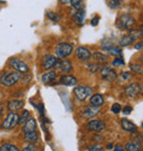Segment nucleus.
I'll use <instances>...</instances> for the list:
<instances>
[{"mask_svg":"<svg viewBox=\"0 0 143 151\" xmlns=\"http://www.w3.org/2000/svg\"><path fill=\"white\" fill-rule=\"evenodd\" d=\"M76 55H77V58L82 61H88L90 58H92V53H90V51L87 49V47H85V46H79V47H77V50H76Z\"/></svg>","mask_w":143,"mask_h":151,"instance_id":"obj_13","label":"nucleus"},{"mask_svg":"<svg viewBox=\"0 0 143 151\" xmlns=\"http://www.w3.org/2000/svg\"><path fill=\"white\" fill-rule=\"evenodd\" d=\"M98 22H99V17L98 16H96L95 18H93V20H92V25H94V27H96L97 24H98Z\"/></svg>","mask_w":143,"mask_h":151,"instance_id":"obj_40","label":"nucleus"},{"mask_svg":"<svg viewBox=\"0 0 143 151\" xmlns=\"http://www.w3.org/2000/svg\"><path fill=\"white\" fill-rule=\"evenodd\" d=\"M59 2L62 4H66V6H71V0H59Z\"/></svg>","mask_w":143,"mask_h":151,"instance_id":"obj_44","label":"nucleus"},{"mask_svg":"<svg viewBox=\"0 0 143 151\" xmlns=\"http://www.w3.org/2000/svg\"><path fill=\"white\" fill-rule=\"evenodd\" d=\"M30 80H32V76L31 75H29L26 78H23V80H22V84H28L30 82Z\"/></svg>","mask_w":143,"mask_h":151,"instance_id":"obj_42","label":"nucleus"},{"mask_svg":"<svg viewBox=\"0 0 143 151\" xmlns=\"http://www.w3.org/2000/svg\"><path fill=\"white\" fill-rule=\"evenodd\" d=\"M142 42H139V43H137L134 45V49L135 50H142Z\"/></svg>","mask_w":143,"mask_h":151,"instance_id":"obj_43","label":"nucleus"},{"mask_svg":"<svg viewBox=\"0 0 143 151\" xmlns=\"http://www.w3.org/2000/svg\"><path fill=\"white\" fill-rule=\"evenodd\" d=\"M121 110H122L121 106H120V104H118V103H114V105L111 106V111L114 114H120Z\"/></svg>","mask_w":143,"mask_h":151,"instance_id":"obj_36","label":"nucleus"},{"mask_svg":"<svg viewBox=\"0 0 143 151\" xmlns=\"http://www.w3.org/2000/svg\"><path fill=\"white\" fill-rule=\"evenodd\" d=\"M29 118H30V111L29 110H26V109H24V110L21 113V115L19 116V122H18V125L23 126V125H24V122H26Z\"/></svg>","mask_w":143,"mask_h":151,"instance_id":"obj_25","label":"nucleus"},{"mask_svg":"<svg viewBox=\"0 0 143 151\" xmlns=\"http://www.w3.org/2000/svg\"><path fill=\"white\" fill-rule=\"evenodd\" d=\"M104 103H105V99H104V96L101 94H95L90 97V105L92 106L100 107L104 105Z\"/></svg>","mask_w":143,"mask_h":151,"instance_id":"obj_19","label":"nucleus"},{"mask_svg":"<svg viewBox=\"0 0 143 151\" xmlns=\"http://www.w3.org/2000/svg\"><path fill=\"white\" fill-rule=\"evenodd\" d=\"M107 52H109L111 55H114V56H118V58L121 56V53H122L121 49H120L119 46H116V45H112L111 47H109Z\"/></svg>","mask_w":143,"mask_h":151,"instance_id":"obj_28","label":"nucleus"},{"mask_svg":"<svg viewBox=\"0 0 143 151\" xmlns=\"http://www.w3.org/2000/svg\"><path fill=\"white\" fill-rule=\"evenodd\" d=\"M135 24L134 18L128 14V13H123L117 20V27L121 30H131L132 27Z\"/></svg>","mask_w":143,"mask_h":151,"instance_id":"obj_2","label":"nucleus"},{"mask_svg":"<svg viewBox=\"0 0 143 151\" xmlns=\"http://www.w3.org/2000/svg\"><path fill=\"white\" fill-rule=\"evenodd\" d=\"M36 130V122L34 118L30 117L23 125V132H31V131H35Z\"/></svg>","mask_w":143,"mask_h":151,"instance_id":"obj_18","label":"nucleus"},{"mask_svg":"<svg viewBox=\"0 0 143 151\" xmlns=\"http://www.w3.org/2000/svg\"><path fill=\"white\" fill-rule=\"evenodd\" d=\"M100 76L106 82H114L118 77L116 71L109 66H104L102 68H100Z\"/></svg>","mask_w":143,"mask_h":151,"instance_id":"obj_8","label":"nucleus"},{"mask_svg":"<svg viewBox=\"0 0 143 151\" xmlns=\"http://www.w3.org/2000/svg\"><path fill=\"white\" fill-rule=\"evenodd\" d=\"M134 42H135L134 39L128 34V35H123V37L120 39V42H119V44H120L121 46H129V45H131L132 43H134Z\"/></svg>","mask_w":143,"mask_h":151,"instance_id":"obj_23","label":"nucleus"},{"mask_svg":"<svg viewBox=\"0 0 143 151\" xmlns=\"http://www.w3.org/2000/svg\"><path fill=\"white\" fill-rule=\"evenodd\" d=\"M18 122H19V115L17 113H10L2 122L1 128L2 129H13L16 126H18Z\"/></svg>","mask_w":143,"mask_h":151,"instance_id":"obj_6","label":"nucleus"},{"mask_svg":"<svg viewBox=\"0 0 143 151\" xmlns=\"http://www.w3.org/2000/svg\"><path fill=\"white\" fill-rule=\"evenodd\" d=\"M22 76L18 72H11V73H4L0 77V84L2 86H12L17 84L19 81H21Z\"/></svg>","mask_w":143,"mask_h":151,"instance_id":"obj_1","label":"nucleus"},{"mask_svg":"<svg viewBox=\"0 0 143 151\" xmlns=\"http://www.w3.org/2000/svg\"><path fill=\"white\" fill-rule=\"evenodd\" d=\"M120 78L122 81H129L131 78V73L130 72H122L121 74H120Z\"/></svg>","mask_w":143,"mask_h":151,"instance_id":"obj_37","label":"nucleus"},{"mask_svg":"<svg viewBox=\"0 0 143 151\" xmlns=\"http://www.w3.org/2000/svg\"><path fill=\"white\" fill-rule=\"evenodd\" d=\"M72 52H73V45L66 42L57 44L56 49H55V54L61 60L66 59L67 56H69L72 54Z\"/></svg>","mask_w":143,"mask_h":151,"instance_id":"obj_4","label":"nucleus"},{"mask_svg":"<svg viewBox=\"0 0 143 151\" xmlns=\"http://www.w3.org/2000/svg\"><path fill=\"white\" fill-rule=\"evenodd\" d=\"M59 83L62 85H65V86H76L77 83H78V81L76 77L72 75H62L61 76V78H59Z\"/></svg>","mask_w":143,"mask_h":151,"instance_id":"obj_15","label":"nucleus"},{"mask_svg":"<svg viewBox=\"0 0 143 151\" xmlns=\"http://www.w3.org/2000/svg\"><path fill=\"white\" fill-rule=\"evenodd\" d=\"M88 151H104V147L101 146L100 143H97V145H93V146H89L87 148Z\"/></svg>","mask_w":143,"mask_h":151,"instance_id":"obj_34","label":"nucleus"},{"mask_svg":"<svg viewBox=\"0 0 143 151\" xmlns=\"http://www.w3.org/2000/svg\"><path fill=\"white\" fill-rule=\"evenodd\" d=\"M86 128L89 131H95V132H100L106 129V122L100 119H92L90 122H87Z\"/></svg>","mask_w":143,"mask_h":151,"instance_id":"obj_7","label":"nucleus"},{"mask_svg":"<svg viewBox=\"0 0 143 151\" xmlns=\"http://www.w3.org/2000/svg\"><path fill=\"white\" fill-rule=\"evenodd\" d=\"M85 16H86V12H85V9H80V10H76L74 16H73V19H74V22L76 24H84L85 22Z\"/></svg>","mask_w":143,"mask_h":151,"instance_id":"obj_17","label":"nucleus"},{"mask_svg":"<svg viewBox=\"0 0 143 151\" xmlns=\"http://www.w3.org/2000/svg\"><path fill=\"white\" fill-rule=\"evenodd\" d=\"M24 140L26 141V142L34 145V143H35L39 140V134H38V132H36V131L25 132V134H24Z\"/></svg>","mask_w":143,"mask_h":151,"instance_id":"obj_21","label":"nucleus"},{"mask_svg":"<svg viewBox=\"0 0 143 151\" xmlns=\"http://www.w3.org/2000/svg\"><path fill=\"white\" fill-rule=\"evenodd\" d=\"M112 65L116 67H120V66H124V61L122 59H120V58H116V59L112 61Z\"/></svg>","mask_w":143,"mask_h":151,"instance_id":"obj_35","label":"nucleus"},{"mask_svg":"<svg viewBox=\"0 0 143 151\" xmlns=\"http://www.w3.org/2000/svg\"><path fill=\"white\" fill-rule=\"evenodd\" d=\"M120 125H121L122 129L126 130V131H129V132L138 131V126L134 125L132 122H130L129 119H127V118H122L121 120H120Z\"/></svg>","mask_w":143,"mask_h":151,"instance_id":"obj_14","label":"nucleus"},{"mask_svg":"<svg viewBox=\"0 0 143 151\" xmlns=\"http://www.w3.org/2000/svg\"><path fill=\"white\" fill-rule=\"evenodd\" d=\"M56 64H57V58H55V56L50 55V54H46L43 56L42 66L44 70L50 71V70H52L53 67L56 66Z\"/></svg>","mask_w":143,"mask_h":151,"instance_id":"obj_10","label":"nucleus"},{"mask_svg":"<svg viewBox=\"0 0 143 151\" xmlns=\"http://www.w3.org/2000/svg\"><path fill=\"white\" fill-rule=\"evenodd\" d=\"M112 148H114V146H112V143H109V145H108V149H112Z\"/></svg>","mask_w":143,"mask_h":151,"instance_id":"obj_47","label":"nucleus"},{"mask_svg":"<svg viewBox=\"0 0 143 151\" xmlns=\"http://www.w3.org/2000/svg\"><path fill=\"white\" fill-rule=\"evenodd\" d=\"M122 111H123V114H124V115H128V114H130L131 111H132V107H131V106H126V107H124V108H123V110H122Z\"/></svg>","mask_w":143,"mask_h":151,"instance_id":"obj_39","label":"nucleus"},{"mask_svg":"<svg viewBox=\"0 0 143 151\" xmlns=\"http://www.w3.org/2000/svg\"><path fill=\"white\" fill-rule=\"evenodd\" d=\"M2 114H4V105L0 103V118L2 116Z\"/></svg>","mask_w":143,"mask_h":151,"instance_id":"obj_46","label":"nucleus"},{"mask_svg":"<svg viewBox=\"0 0 143 151\" xmlns=\"http://www.w3.org/2000/svg\"><path fill=\"white\" fill-rule=\"evenodd\" d=\"M129 35L132 37V38L134 39L135 41L138 40V39H142V29H131L129 30Z\"/></svg>","mask_w":143,"mask_h":151,"instance_id":"obj_27","label":"nucleus"},{"mask_svg":"<svg viewBox=\"0 0 143 151\" xmlns=\"http://www.w3.org/2000/svg\"><path fill=\"white\" fill-rule=\"evenodd\" d=\"M56 67H59V70H61L62 72H65V73H69L73 70V66H72V63L68 61V60H61V61H57V64H56Z\"/></svg>","mask_w":143,"mask_h":151,"instance_id":"obj_16","label":"nucleus"},{"mask_svg":"<svg viewBox=\"0 0 143 151\" xmlns=\"http://www.w3.org/2000/svg\"><path fill=\"white\" fill-rule=\"evenodd\" d=\"M141 147H142V143H141V141L135 140V141H130V142H127L124 149H126V151H140V150H141Z\"/></svg>","mask_w":143,"mask_h":151,"instance_id":"obj_20","label":"nucleus"},{"mask_svg":"<svg viewBox=\"0 0 143 151\" xmlns=\"http://www.w3.org/2000/svg\"><path fill=\"white\" fill-rule=\"evenodd\" d=\"M106 1H107V4L109 6V8L111 9H118L122 4V0H106Z\"/></svg>","mask_w":143,"mask_h":151,"instance_id":"obj_30","label":"nucleus"},{"mask_svg":"<svg viewBox=\"0 0 143 151\" xmlns=\"http://www.w3.org/2000/svg\"><path fill=\"white\" fill-rule=\"evenodd\" d=\"M0 151H20V150L14 145H11V143H2L0 146Z\"/></svg>","mask_w":143,"mask_h":151,"instance_id":"obj_26","label":"nucleus"},{"mask_svg":"<svg viewBox=\"0 0 143 151\" xmlns=\"http://www.w3.org/2000/svg\"><path fill=\"white\" fill-rule=\"evenodd\" d=\"M46 17L49 18L50 20H52V21H54V22H59V20H61V16H59V13L53 12V11H47Z\"/></svg>","mask_w":143,"mask_h":151,"instance_id":"obj_32","label":"nucleus"},{"mask_svg":"<svg viewBox=\"0 0 143 151\" xmlns=\"http://www.w3.org/2000/svg\"><path fill=\"white\" fill-rule=\"evenodd\" d=\"M114 151H126V149L123 147H121V146H117V147L114 149Z\"/></svg>","mask_w":143,"mask_h":151,"instance_id":"obj_45","label":"nucleus"},{"mask_svg":"<svg viewBox=\"0 0 143 151\" xmlns=\"http://www.w3.org/2000/svg\"><path fill=\"white\" fill-rule=\"evenodd\" d=\"M99 110H100V107H95L92 105L86 106L84 110L80 113V116L83 118H86V119H92L99 113Z\"/></svg>","mask_w":143,"mask_h":151,"instance_id":"obj_11","label":"nucleus"},{"mask_svg":"<svg viewBox=\"0 0 143 151\" xmlns=\"http://www.w3.org/2000/svg\"><path fill=\"white\" fill-rule=\"evenodd\" d=\"M56 76H57V73H56L55 71L47 72V73H45V74H43V76H42V82L44 83V84L51 83V82L55 81Z\"/></svg>","mask_w":143,"mask_h":151,"instance_id":"obj_22","label":"nucleus"},{"mask_svg":"<svg viewBox=\"0 0 143 151\" xmlns=\"http://www.w3.org/2000/svg\"><path fill=\"white\" fill-rule=\"evenodd\" d=\"M74 94H75L77 101H85L92 94H93V89L89 86H84V85H79L76 86L74 89Z\"/></svg>","mask_w":143,"mask_h":151,"instance_id":"obj_5","label":"nucleus"},{"mask_svg":"<svg viewBox=\"0 0 143 151\" xmlns=\"http://www.w3.org/2000/svg\"><path fill=\"white\" fill-rule=\"evenodd\" d=\"M130 71L133 72L134 74H139V75H141L143 72V67L141 64H130Z\"/></svg>","mask_w":143,"mask_h":151,"instance_id":"obj_29","label":"nucleus"},{"mask_svg":"<svg viewBox=\"0 0 143 151\" xmlns=\"http://www.w3.org/2000/svg\"><path fill=\"white\" fill-rule=\"evenodd\" d=\"M87 68H88V71L92 73V74H95L96 72H98L100 70V66H99V64L98 63H89L87 65Z\"/></svg>","mask_w":143,"mask_h":151,"instance_id":"obj_33","label":"nucleus"},{"mask_svg":"<svg viewBox=\"0 0 143 151\" xmlns=\"http://www.w3.org/2000/svg\"><path fill=\"white\" fill-rule=\"evenodd\" d=\"M93 59L96 61V62H99V63H102V62H107L108 61V56L101 52H95L93 55Z\"/></svg>","mask_w":143,"mask_h":151,"instance_id":"obj_24","label":"nucleus"},{"mask_svg":"<svg viewBox=\"0 0 143 151\" xmlns=\"http://www.w3.org/2000/svg\"><path fill=\"white\" fill-rule=\"evenodd\" d=\"M71 6L74 7V10H80V9H84V4H83V0H71Z\"/></svg>","mask_w":143,"mask_h":151,"instance_id":"obj_31","label":"nucleus"},{"mask_svg":"<svg viewBox=\"0 0 143 151\" xmlns=\"http://www.w3.org/2000/svg\"><path fill=\"white\" fill-rule=\"evenodd\" d=\"M23 106H24V101L21 99H11L8 101L7 108L10 110V113H17L18 110L23 108Z\"/></svg>","mask_w":143,"mask_h":151,"instance_id":"obj_12","label":"nucleus"},{"mask_svg":"<svg viewBox=\"0 0 143 151\" xmlns=\"http://www.w3.org/2000/svg\"><path fill=\"white\" fill-rule=\"evenodd\" d=\"M9 65L20 74H28L30 72L28 64L25 63L24 61L20 60L19 58H11L9 60Z\"/></svg>","mask_w":143,"mask_h":151,"instance_id":"obj_3","label":"nucleus"},{"mask_svg":"<svg viewBox=\"0 0 143 151\" xmlns=\"http://www.w3.org/2000/svg\"><path fill=\"white\" fill-rule=\"evenodd\" d=\"M142 93V86L139 83H132L129 86H127L124 88V94L126 96L130 97V98H134L138 95H140Z\"/></svg>","mask_w":143,"mask_h":151,"instance_id":"obj_9","label":"nucleus"},{"mask_svg":"<svg viewBox=\"0 0 143 151\" xmlns=\"http://www.w3.org/2000/svg\"><path fill=\"white\" fill-rule=\"evenodd\" d=\"M21 151H38V147H36L35 145H32V143H30L29 146L24 147Z\"/></svg>","mask_w":143,"mask_h":151,"instance_id":"obj_38","label":"nucleus"},{"mask_svg":"<svg viewBox=\"0 0 143 151\" xmlns=\"http://www.w3.org/2000/svg\"><path fill=\"white\" fill-rule=\"evenodd\" d=\"M36 108H39V110H40V114H41V116L43 117V115H44V106H43V104H40Z\"/></svg>","mask_w":143,"mask_h":151,"instance_id":"obj_41","label":"nucleus"}]
</instances>
